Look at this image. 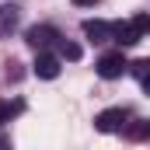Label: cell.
Returning a JSON list of instances; mask_svg holds the SVG:
<instances>
[{
  "label": "cell",
  "instance_id": "cell-8",
  "mask_svg": "<svg viewBox=\"0 0 150 150\" xmlns=\"http://www.w3.org/2000/svg\"><path fill=\"white\" fill-rule=\"evenodd\" d=\"M122 136L126 140H143V136H150V122H143V119L140 122H126L122 126Z\"/></svg>",
  "mask_w": 150,
  "mask_h": 150
},
{
  "label": "cell",
  "instance_id": "cell-4",
  "mask_svg": "<svg viewBox=\"0 0 150 150\" xmlns=\"http://www.w3.org/2000/svg\"><path fill=\"white\" fill-rule=\"evenodd\" d=\"M32 74H35L38 80H56V77H59V56H52V52H38Z\"/></svg>",
  "mask_w": 150,
  "mask_h": 150
},
{
  "label": "cell",
  "instance_id": "cell-3",
  "mask_svg": "<svg viewBox=\"0 0 150 150\" xmlns=\"http://www.w3.org/2000/svg\"><path fill=\"white\" fill-rule=\"evenodd\" d=\"M126 119H129L126 108H105V112L94 115V129H98V133H122Z\"/></svg>",
  "mask_w": 150,
  "mask_h": 150
},
{
  "label": "cell",
  "instance_id": "cell-10",
  "mask_svg": "<svg viewBox=\"0 0 150 150\" xmlns=\"http://www.w3.org/2000/svg\"><path fill=\"white\" fill-rule=\"evenodd\" d=\"M59 56H63V59H70V63H77V59L84 56V49H80L77 42H67V38H63V42H59Z\"/></svg>",
  "mask_w": 150,
  "mask_h": 150
},
{
  "label": "cell",
  "instance_id": "cell-14",
  "mask_svg": "<svg viewBox=\"0 0 150 150\" xmlns=\"http://www.w3.org/2000/svg\"><path fill=\"white\" fill-rule=\"evenodd\" d=\"M0 150H11V140H7L4 133H0Z\"/></svg>",
  "mask_w": 150,
  "mask_h": 150
},
{
  "label": "cell",
  "instance_id": "cell-6",
  "mask_svg": "<svg viewBox=\"0 0 150 150\" xmlns=\"http://www.w3.org/2000/svg\"><path fill=\"white\" fill-rule=\"evenodd\" d=\"M112 42H119V45H136L140 35H136V28L129 21H112Z\"/></svg>",
  "mask_w": 150,
  "mask_h": 150
},
{
  "label": "cell",
  "instance_id": "cell-1",
  "mask_svg": "<svg viewBox=\"0 0 150 150\" xmlns=\"http://www.w3.org/2000/svg\"><path fill=\"white\" fill-rule=\"evenodd\" d=\"M25 42H28L35 52H49L52 45H59V42H63V35H59L52 25H32V28L25 32Z\"/></svg>",
  "mask_w": 150,
  "mask_h": 150
},
{
  "label": "cell",
  "instance_id": "cell-7",
  "mask_svg": "<svg viewBox=\"0 0 150 150\" xmlns=\"http://www.w3.org/2000/svg\"><path fill=\"white\" fill-rule=\"evenodd\" d=\"M18 18H21V11H18L14 4H4V7H0V35H11V32L18 28Z\"/></svg>",
  "mask_w": 150,
  "mask_h": 150
},
{
  "label": "cell",
  "instance_id": "cell-12",
  "mask_svg": "<svg viewBox=\"0 0 150 150\" xmlns=\"http://www.w3.org/2000/svg\"><path fill=\"white\" fill-rule=\"evenodd\" d=\"M129 25L136 28V35H140V38H143V35H150V14H136Z\"/></svg>",
  "mask_w": 150,
  "mask_h": 150
},
{
  "label": "cell",
  "instance_id": "cell-11",
  "mask_svg": "<svg viewBox=\"0 0 150 150\" xmlns=\"http://www.w3.org/2000/svg\"><path fill=\"white\" fill-rule=\"evenodd\" d=\"M21 108H25L21 101H0V126H4V122H11V119L21 112Z\"/></svg>",
  "mask_w": 150,
  "mask_h": 150
},
{
  "label": "cell",
  "instance_id": "cell-2",
  "mask_svg": "<svg viewBox=\"0 0 150 150\" xmlns=\"http://www.w3.org/2000/svg\"><path fill=\"white\" fill-rule=\"evenodd\" d=\"M94 70H98L101 80H119V77L129 70V63H126V56H122V52H105V56L98 59V67H94Z\"/></svg>",
  "mask_w": 150,
  "mask_h": 150
},
{
  "label": "cell",
  "instance_id": "cell-9",
  "mask_svg": "<svg viewBox=\"0 0 150 150\" xmlns=\"http://www.w3.org/2000/svg\"><path fill=\"white\" fill-rule=\"evenodd\" d=\"M133 67V74L140 77V84H143V91L150 94V59H140V63H129Z\"/></svg>",
  "mask_w": 150,
  "mask_h": 150
},
{
  "label": "cell",
  "instance_id": "cell-5",
  "mask_svg": "<svg viewBox=\"0 0 150 150\" xmlns=\"http://www.w3.org/2000/svg\"><path fill=\"white\" fill-rule=\"evenodd\" d=\"M84 35L91 38V42H112V25L91 18V21H84Z\"/></svg>",
  "mask_w": 150,
  "mask_h": 150
},
{
  "label": "cell",
  "instance_id": "cell-13",
  "mask_svg": "<svg viewBox=\"0 0 150 150\" xmlns=\"http://www.w3.org/2000/svg\"><path fill=\"white\" fill-rule=\"evenodd\" d=\"M77 7H94V4H98V0H74Z\"/></svg>",
  "mask_w": 150,
  "mask_h": 150
}]
</instances>
